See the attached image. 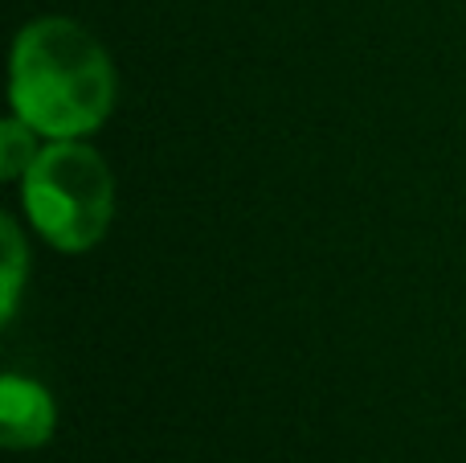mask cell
Instances as JSON below:
<instances>
[{"label": "cell", "instance_id": "5b68a950", "mask_svg": "<svg viewBox=\"0 0 466 463\" xmlns=\"http://www.w3.org/2000/svg\"><path fill=\"white\" fill-rule=\"evenodd\" d=\"M0 242H5V267H0L5 292H0V312H5V320H13L16 292H21V279H25V242L13 221H0Z\"/></svg>", "mask_w": 466, "mask_h": 463}, {"label": "cell", "instance_id": "7a4b0ae2", "mask_svg": "<svg viewBox=\"0 0 466 463\" xmlns=\"http://www.w3.org/2000/svg\"><path fill=\"white\" fill-rule=\"evenodd\" d=\"M25 213L57 251H86L106 234L115 213V180L86 144L57 139L25 172Z\"/></svg>", "mask_w": 466, "mask_h": 463}, {"label": "cell", "instance_id": "277c9868", "mask_svg": "<svg viewBox=\"0 0 466 463\" xmlns=\"http://www.w3.org/2000/svg\"><path fill=\"white\" fill-rule=\"evenodd\" d=\"M33 160H37V152H33V128L25 119H8L0 128V172L5 177H25Z\"/></svg>", "mask_w": 466, "mask_h": 463}, {"label": "cell", "instance_id": "3957f363", "mask_svg": "<svg viewBox=\"0 0 466 463\" xmlns=\"http://www.w3.org/2000/svg\"><path fill=\"white\" fill-rule=\"evenodd\" d=\"M54 431V402L29 377L0 382V439L5 448H41Z\"/></svg>", "mask_w": 466, "mask_h": 463}, {"label": "cell", "instance_id": "6da1fadb", "mask_svg": "<svg viewBox=\"0 0 466 463\" xmlns=\"http://www.w3.org/2000/svg\"><path fill=\"white\" fill-rule=\"evenodd\" d=\"M115 70L106 49L82 25L46 16L16 37L13 107L37 136L74 139L111 115Z\"/></svg>", "mask_w": 466, "mask_h": 463}]
</instances>
